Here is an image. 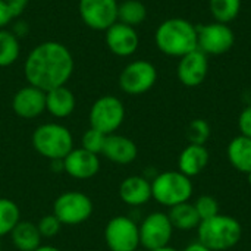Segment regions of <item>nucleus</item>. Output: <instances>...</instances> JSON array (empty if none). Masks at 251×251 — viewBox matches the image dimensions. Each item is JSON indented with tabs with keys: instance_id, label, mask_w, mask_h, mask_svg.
I'll use <instances>...</instances> for the list:
<instances>
[{
	"instance_id": "1",
	"label": "nucleus",
	"mask_w": 251,
	"mask_h": 251,
	"mask_svg": "<svg viewBox=\"0 0 251 251\" xmlns=\"http://www.w3.org/2000/svg\"><path fill=\"white\" fill-rule=\"evenodd\" d=\"M74 57L66 46L57 41H44L26 56L24 74L29 85L43 91L66 85L74 74Z\"/></svg>"
},
{
	"instance_id": "2",
	"label": "nucleus",
	"mask_w": 251,
	"mask_h": 251,
	"mask_svg": "<svg viewBox=\"0 0 251 251\" xmlns=\"http://www.w3.org/2000/svg\"><path fill=\"white\" fill-rule=\"evenodd\" d=\"M154 41L163 54L182 57L197 49V26L184 18L166 19L157 26Z\"/></svg>"
},
{
	"instance_id": "3",
	"label": "nucleus",
	"mask_w": 251,
	"mask_h": 251,
	"mask_svg": "<svg viewBox=\"0 0 251 251\" xmlns=\"http://www.w3.org/2000/svg\"><path fill=\"white\" fill-rule=\"evenodd\" d=\"M243 237L241 224L228 215H216L201 221L197 228V241L212 251H226L234 249Z\"/></svg>"
},
{
	"instance_id": "4",
	"label": "nucleus",
	"mask_w": 251,
	"mask_h": 251,
	"mask_svg": "<svg viewBox=\"0 0 251 251\" xmlns=\"http://www.w3.org/2000/svg\"><path fill=\"white\" fill-rule=\"evenodd\" d=\"M31 143L34 150L49 160H62L75 149L71 131L54 122L37 126L32 132Z\"/></svg>"
},
{
	"instance_id": "5",
	"label": "nucleus",
	"mask_w": 251,
	"mask_h": 251,
	"mask_svg": "<svg viewBox=\"0 0 251 251\" xmlns=\"http://www.w3.org/2000/svg\"><path fill=\"white\" fill-rule=\"evenodd\" d=\"M193 191L194 187L191 178L179 171L162 172L151 179V199L165 207L190 201Z\"/></svg>"
},
{
	"instance_id": "6",
	"label": "nucleus",
	"mask_w": 251,
	"mask_h": 251,
	"mask_svg": "<svg viewBox=\"0 0 251 251\" xmlns=\"http://www.w3.org/2000/svg\"><path fill=\"white\" fill-rule=\"evenodd\" d=\"M93 212L94 204L82 191H65L53 203V215L62 225H81L91 218Z\"/></svg>"
},
{
	"instance_id": "7",
	"label": "nucleus",
	"mask_w": 251,
	"mask_h": 251,
	"mask_svg": "<svg viewBox=\"0 0 251 251\" xmlns=\"http://www.w3.org/2000/svg\"><path fill=\"white\" fill-rule=\"evenodd\" d=\"M125 106L115 96H103L97 99L88 113L90 128H94L104 135L115 134L124 124Z\"/></svg>"
},
{
	"instance_id": "8",
	"label": "nucleus",
	"mask_w": 251,
	"mask_h": 251,
	"mask_svg": "<svg viewBox=\"0 0 251 251\" xmlns=\"http://www.w3.org/2000/svg\"><path fill=\"white\" fill-rule=\"evenodd\" d=\"M138 231L140 246L147 251L168 247L174 235V226L168 213L163 212H153L147 215L138 225Z\"/></svg>"
},
{
	"instance_id": "9",
	"label": "nucleus",
	"mask_w": 251,
	"mask_h": 251,
	"mask_svg": "<svg viewBox=\"0 0 251 251\" xmlns=\"http://www.w3.org/2000/svg\"><path fill=\"white\" fill-rule=\"evenodd\" d=\"M157 81V69L149 60L128 63L119 75V87L129 96H141L150 91Z\"/></svg>"
},
{
	"instance_id": "10",
	"label": "nucleus",
	"mask_w": 251,
	"mask_h": 251,
	"mask_svg": "<svg viewBox=\"0 0 251 251\" xmlns=\"http://www.w3.org/2000/svg\"><path fill=\"white\" fill-rule=\"evenodd\" d=\"M104 241L110 251H137L140 249L138 225L129 216H115L104 228Z\"/></svg>"
},
{
	"instance_id": "11",
	"label": "nucleus",
	"mask_w": 251,
	"mask_h": 251,
	"mask_svg": "<svg viewBox=\"0 0 251 251\" xmlns=\"http://www.w3.org/2000/svg\"><path fill=\"white\" fill-rule=\"evenodd\" d=\"M235 34L229 24L212 22L197 25V49L209 54H224L232 49Z\"/></svg>"
},
{
	"instance_id": "12",
	"label": "nucleus",
	"mask_w": 251,
	"mask_h": 251,
	"mask_svg": "<svg viewBox=\"0 0 251 251\" xmlns=\"http://www.w3.org/2000/svg\"><path fill=\"white\" fill-rule=\"evenodd\" d=\"M118 0H79L82 22L97 31H106L118 22Z\"/></svg>"
},
{
	"instance_id": "13",
	"label": "nucleus",
	"mask_w": 251,
	"mask_h": 251,
	"mask_svg": "<svg viewBox=\"0 0 251 251\" xmlns=\"http://www.w3.org/2000/svg\"><path fill=\"white\" fill-rule=\"evenodd\" d=\"M207 74H209V57L201 50L196 49L188 54L179 57L176 75L182 85L199 87L206 81Z\"/></svg>"
},
{
	"instance_id": "14",
	"label": "nucleus",
	"mask_w": 251,
	"mask_h": 251,
	"mask_svg": "<svg viewBox=\"0 0 251 251\" xmlns=\"http://www.w3.org/2000/svg\"><path fill=\"white\" fill-rule=\"evenodd\" d=\"M12 109L22 119H35L46 110V91L26 85L19 88L12 99Z\"/></svg>"
},
{
	"instance_id": "15",
	"label": "nucleus",
	"mask_w": 251,
	"mask_h": 251,
	"mask_svg": "<svg viewBox=\"0 0 251 251\" xmlns=\"http://www.w3.org/2000/svg\"><path fill=\"white\" fill-rule=\"evenodd\" d=\"M104 40L109 50L121 57L134 54L140 44V38L135 28L122 22H115L112 26H109L106 29Z\"/></svg>"
},
{
	"instance_id": "16",
	"label": "nucleus",
	"mask_w": 251,
	"mask_h": 251,
	"mask_svg": "<svg viewBox=\"0 0 251 251\" xmlns=\"http://www.w3.org/2000/svg\"><path fill=\"white\" fill-rule=\"evenodd\" d=\"M63 171L75 179H91L100 171V159L97 154L90 153L82 147L74 149L63 159Z\"/></svg>"
},
{
	"instance_id": "17",
	"label": "nucleus",
	"mask_w": 251,
	"mask_h": 251,
	"mask_svg": "<svg viewBox=\"0 0 251 251\" xmlns=\"http://www.w3.org/2000/svg\"><path fill=\"white\" fill-rule=\"evenodd\" d=\"M101 156L116 165H129L137 159L138 149L131 138L119 134H110L106 137Z\"/></svg>"
},
{
	"instance_id": "18",
	"label": "nucleus",
	"mask_w": 251,
	"mask_h": 251,
	"mask_svg": "<svg viewBox=\"0 0 251 251\" xmlns=\"http://www.w3.org/2000/svg\"><path fill=\"white\" fill-rule=\"evenodd\" d=\"M119 197L131 207L143 206L151 199V181L144 175H131L121 182Z\"/></svg>"
},
{
	"instance_id": "19",
	"label": "nucleus",
	"mask_w": 251,
	"mask_h": 251,
	"mask_svg": "<svg viewBox=\"0 0 251 251\" xmlns=\"http://www.w3.org/2000/svg\"><path fill=\"white\" fill-rule=\"evenodd\" d=\"M209 150L206 146L188 144L178 157V171L188 178L200 175L209 165Z\"/></svg>"
},
{
	"instance_id": "20",
	"label": "nucleus",
	"mask_w": 251,
	"mask_h": 251,
	"mask_svg": "<svg viewBox=\"0 0 251 251\" xmlns=\"http://www.w3.org/2000/svg\"><path fill=\"white\" fill-rule=\"evenodd\" d=\"M75 106L76 99L66 85L56 87L46 93V110L57 119L71 116L75 110Z\"/></svg>"
},
{
	"instance_id": "21",
	"label": "nucleus",
	"mask_w": 251,
	"mask_h": 251,
	"mask_svg": "<svg viewBox=\"0 0 251 251\" xmlns=\"http://www.w3.org/2000/svg\"><path fill=\"white\" fill-rule=\"evenodd\" d=\"M9 235L15 249L19 251H35L41 246L43 240L37 224H32L29 221H19Z\"/></svg>"
},
{
	"instance_id": "22",
	"label": "nucleus",
	"mask_w": 251,
	"mask_h": 251,
	"mask_svg": "<svg viewBox=\"0 0 251 251\" xmlns=\"http://www.w3.org/2000/svg\"><path fill=\"white\" fill-rule=\"evenodd\" d=\"M228 160L229 163L243 174H250L251 172V138L238 135L231 140L226 149Z\"/></svg>"
},
{
	"instance_id": "23",
	"label": "nucleus",
	"mask_w": 251,
	"mask_h": 251,
	"mask_svg": "<svg viewBox=\"0 0 251 251\" xmlns=\"http://www.w3.org/2000/svg\"><path fill=\"white\" fill-rule=\"evenodd\" d=\"M168 218H169L174 229H179V231L197 229L200 222H201L194 204L190 203V201H185V203L169 207Z\"/></svg>"
},
{
	"instance_id": "24",
	"label": "nucleus",
	"mask_w": 251,
	"mask_h": 251,
	"mask_svg": "<svg viewBox=\"0 0 251 251\" xmlns=\"http://www.w3.org/2000/svg\"><path fill=\"white\" fill-rule=\"evenodd\" d=\"M147 18V7L140 0H125L118 6V22L129 26L141 25Z\"/></svg>"
},
{
	"instance_id": "25",
	"label": "nucleus",
	"mask_w": 251,
	"mask_h": 251,
	"mask_svg": "<svg viewBox=\"0 0 251 251\" xmlns=\"http://www.w3.org/2000/svg\"><path fill=\"white\" fill-rule=\"evenodd\" d=\"M19 40L7 29H0V68L10 66L19 57Z\"/></svg>"
},
{
	"instance_id": "26",
	"label": "nucleus",
	"mask_w": 251,
	"mask_h": 251,
	"mask_svg": "<svg viewBox=\"0 0 251 251\" xmlns=\"http://www.w3.org/2000/svg\"><path fill=\"white\" fill-rule=\"evenodd\" d=\"M21 221V210L10 199H0V238L10 234Z\"/></svg>"
},
{
	"instance_id": "27",
	"label": "nucleus",
	"mask_w": 251,
	"mask_h": 251,
	"mask_svg": "<svg viewBox=\"0 0 251 251\" xmlns=\"http://www.w3.org/2000/svg\"><path fill=\"white\" fill-rule=\"evenodd\" d=\"M210 12L216 22L229 24L241 10V0H210Z\"/></svg>"
},
{
	"instance_id": "28",
	"label": "nucleus",
	"mask_w": 251,
	"mask_h": 251,
	"mask_svg": "<svg viewBox=\"0 0 251 251\" xmlns=\"http://www.w3.org/2000/svg\"><path fill=\"white\" fill-rule=\"evenodd\" d=\"M210 125L206 119L197 118L193 119L187 128V138L190 141V144H199V146H204L207 143V140L210 138Z\"/></svg>"
},
{
	"instance_id": "29",
	"label": "nucleus",
	"mask_w": 251,
	"mask_h": 251,
	"mask_svg": "<svg viewBox=\"0 0 251 251\" xmlns=\"http://www.w3.org/2000/svg\"><path fill=\"white\" fill-rule=\"evenodd\" d=\"M106 137L103 132L94 129V128H88L82 138H81V147L90 153H94V154H101L103 151V147H104V141H106Z\"/></svg>"
},
{
	"instance_id": "30",
	"label": "nucleus",
	"mask_w": 251,
	"mask_h": 251,
	"mask_svg": "<svg viewBox=\"0 0 251 251\" xmlns=\"http://www.w3.org/2000/svg\"><path fill=\"white\" fill-rule=\"evenodd\" d=\"M194 207L199 213L200 221H207L216 215H219V203L212 196H200L194 203Z\"/></svg>"
},
{
	"instance_id": "31",
	"label": "nucleus",
	"mask_w": 251,
	"mask_h": 251,
	"mask_svg": "<svg viewBox=\"0 0 251 251\" xmlns=\"http://www.w3.org/2000/svg\"><path fill=\"white\" fill-rule=\"evenodd\" d=\"M62 226H63V225L59 222V219H57L53 213H51V215L43 216V218L38 221V224H37V228H38L40 235H41L43 238H53V237H56V235L60 232Z\"/></svg>"
},
{
	"instance_id": "32",
	"label": "nucleus",
	"mask_w": 251,
	"mask_h": 251,
	"mask_svg": "<svg viewBox=\"0 0 251 251\" xmlns=\"http://www.w3.org/2000/svg\"><path fill=\"white\" fill-rule=\"evenodd\" d=\"M238 129L241 135L251 138V104L241 110L238 116Z\"/></svg>"
},
{
	"instance_id": "33",
	"label": "nucleus",
	"mask_w": 251,
	"mask_h": 251,
	"mask_svg": "<svg viewBox=\"0 0 251 251\" xmlns=\"http://www.w3.org/2000/svg\"><path fill=\"white\" fill-rule=\"evenodd\" d=\"M4 1L7 3L13 18H16V16H19L25 10V7H26L29 0H4Z\"/></svg>"
},
{
	"instance_id": "34",
	"label": "nucleus",
	"mask_w": 251,
	"mask_h": 251,
	"mask_svg": "<svg viewBox=\"0 0 251 251\" xmlns=\"http://www.w3.org/2000/svg\"><path fill=\"white\" fill-rule=\"evenodd\" d=\"M13 19V15L4 0H0V29Z\"/></svg>"
},
{
	"instance_id": "35",
	"label": "nucleus",
	"mask_w": 251,
	"mask_h": 251,
	"mask_svg": "<svg viewBox=\"0 0 251 251\" xmlns=\"http://www.w3.org/2000/svg\"><path fill=\"white\" fill-rule=\"evenodd\" d=\"M28 25H26V22H18L15 26H13V29H12V32L16 35V37H25L26 34H28Z\"/></svg>"
},
{
	"instance_id": "36",
	"label": "nucleus",
	"mask_w": 251,
	"mask_h": 251,
	"mask_svg": "<svg viewBox=\"0 0 251 251\" xmlns=\"http://www.w3.org/2000/svg\"><path fill=\"white\" fill-rule=\"evenodd\" d=\"M182 251H212L210 249H207L206 246H203L200 241H196V243H191V244H188L185 249Z\"/></svg>"
},
{
	"instance_id": "37",
	"label": "nucleus",
	"mask_w": 251,
	"mask_h": 251,
	"mask_svg": "<svg viewBox=\"0 0 251 251\" xmlns=\"http://www.w3.org/2000/svg\"><path fill=\"white\" fill-rule=\"evenodd\" d=\"M35 251H60L57 247H54V246H40L38 249Z\"/></svg>"
},
{
	"instance_id": "38",
	"label": "nucleus",
	"mask_w": 251,
	"mask_h": 251,
	"mask_svg": "<svg viewBox=\"0 0 251 251\" xmlns=\"http://www.w3.org/2000/svg\"><path fill=\"white\" fill-rule=\"evenodd\" d=\"M153 251H178L176 249H174V247H163V249H159V250H153Z\"/></svg>"
},
{
	"instance_id": "39",
	"label": "nucleus",
	"mask_w": 251,
	"mask_h": 251,
	"mask_svg": "<svg viewBox=\"0 0 251 251\" xmlns=\"http://www.w3.org/2000/svg\"><path fill=\"white\" fill-rule=\"evenodd\" d=\"M247 181H249V184L251 185V172L250 174H247Z\"/></svg>"
},
{
	"instance_id": "40",
	"label": "nucleus",
	"mask_w": 251,
	"mask_h": 251,
	"mask_svg": "<svg viewBox=\"0 0 251 251\" xmlns=\"http://www.w3.org/2000/svg\"><path fill=\"white\" fill-rule=\"evenodd\" d=\"M0 249H1V241H0Z\"/></svg>"
},
{
	"instance_id": "41",
	"label": "nucleus",
	"mask_w": 251,
	"mask_h": 251,
	"mask_svg": "<svg viewBox=\"0 0 251 251\" xmlns=\"http://www.w3.org/2000/svg\"><path fill=\"white\" fill-rule=\"evenodd\" d=\"M137 251H140V250H137Z\"/></svg>"
}]
</instances>
